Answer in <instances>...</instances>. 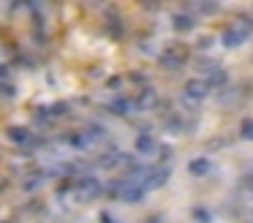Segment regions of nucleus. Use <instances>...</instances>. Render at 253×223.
<instances>
[{
  "label": "nucleus",
  "instance_id": "obj_1",
  "mask_svg": "<svg viewBox=\"0 0 253 223\" xmlns=\"http://www.w3.org/2000/svg\"><path fill=\"white\" fill-rule=\"evenodd\" d=\"M207 92H210L207 82H196V79H193V82H188V87H185V95L188 98H196V101H199V98H204Z\"/></svg>",
  "mask_w": 253,
  "mask_h": 223
},
{
  "label": "nucleus",
  "instance_id": "obj_2",
  "mask_svg": "<svg viewBox=\"0 0 253 223\" xmlns=\"http://www.w3.org/2000/svg\"><path fill=\"white\" fill-rule=\"evenodd\" d=\"M191 172L199 174V177H204L207 172H212V163H210L207 158H196V161H191Z\"/></svg>",
  "mask_w": 253,
  "mask_h": 223
},
{
  "label": "nucleus",
  "instance_id": "obj_3",
  "mask_svg": "<svg viewBox=\"0 0 253 223\" xmlns=\"http://www.w3.org/2000/svg\"><path fill=\"white\" fill-rule=\"evenodd\" d=\"M79 193H82L84 199H93V196L98 193V182H95L93 177H90V179H84V182L79 185Z\"/></svg>",
  "mask_w": 253,
  "mask_h": 223
},
{
  "label": "nucleus",
  "instance_id": "obj_4",
  "mask_svg": "<svg viewBox=\"0 0 253 223\" xmlns=\"http://www.w3.org/2000/svg\"><path fill=\"white\" fill-rule=\"evenodd\" d=\"M136 150H139V152H144V155H150V152L155 150V139H153V136H139Z\"/></svg>",
  "mask_w": 253,
  "mask_h": 223
},
{
  "label": "nucleus",
  "instance_id": "obj_5",
  "mask_svg": "<svg viewBox=\"0 0 253 223\" xmlns=\"http://www.w3.org/2000/svg\"><path fill=\"white\" fill-rule=\"evenodd\" d=\"M242 41H245V36H242V33H237L234 27L223 33V44H226V46H237V44H242Z\"/></svg>",
  "mask_w": 253,
  "mask_h": 223
},
{
  "label": "nucleus",
  "instance_id": "obj_6",
  "mask_svg": "<svg viewBox=\"0 0 253 223\" xmlns=\"http://www.w3.org/2000/svg\"><path fill=\"white\" fill-rule=\"evenodd\" d=\"M177 27H180V30H188V27H191V19H188V16H177Z\"/></svg>",
  "mask_w": 253,
  "mask_h": 223
},
{
  "label": "nucleus",
  "instance_id": "obj_7",
  "mask_svg": "<svg viewBox=\"0 0 253 223\" xmlns=\"http://www.w3.org/2000/svg\"><path fill=\"white\" fill-rule=\"evenodd\" d=\"M242 134H245L248 139H253V120H248V123H245V131H242Z\"/></svg>",
  "mask_w": 253,
  "mask_h": 223
},
{
  "label": "nucleus",
  "instance_id": "obj_8",
  "mask_svg": "<svg viewBox=\"0 0 253 223\" xmlns=\"http://www.w3.org/2000/svg\"><path fill=\"white\" fill-rule=\"evenodd\" d=\"M248 215H251V221H253V204H251V210H248Z\"/></svg>",
  "mask_w": 253,
  "mask_h": 223
}]
</instances>
